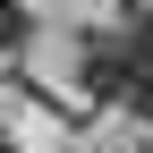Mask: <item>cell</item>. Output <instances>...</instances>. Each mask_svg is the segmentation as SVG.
Masks as SVG:
<instances>
[{
  "instance_id": "cell-1",
  "label": "cell",
  "mask_w": 153,
  "mask_h": 153,
  "mask_svg": "<svg viewBox=\"0 0 153 153\" xmlns=\"http://www.w3.org/2000/svg\"><path fill=\"white\" fill-rule=\"evenodd\" d=\"M128 43H136V34H128ZM128 94H136V111L153 119V43H136V85H128Z\"/></svg>"
},
{
  "instance_id": "cell-2",
  "label": "cell",
  "mask_w": 153,
  "mask_h": 153,
  "mask_svg": "<svg viewBox=\"0 0 153 153\" xmlns=\"http://www.w3.org/2000/svg\"><path fill=\"white\" fill-rule=\"evenodd\" d=\"M0 153H9V128H0Z\"/></svg>"
}]
</instances>
